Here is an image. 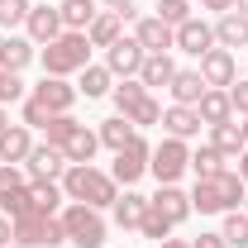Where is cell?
I'll list each match as a JSON object with an SVG mask.
<instances>
[{
	"mask_svg": "<svg viewBox=\"0 0 248 248\" xmlns=\"http://www.w3.org/2000/svg\"><path fill=\"white\" fill-rule=\"evenodd\" d=\"M62 191H67V201L91 205V210H110V205L120 201V182H115L110 172L91 167V162H72V167L62 172Z\"/></svg>",
	"mask_w": 248,
	"mask_h": 248,
	"instance_id": "cell-1",
	"label": "cell"
},
{
	"mask_svg": "<svg viewBox=\"0 0 248 248\" xmlns=\"http://www.w3.org/2000/svg\"><path fill=\"white\" fill-rule=\"evenodd\" d=\"M244 177L234 172V167H224L215 177H205V182H196L191 191V210H201V215H229V210H239L244 205Z\"/></svg>",
	"mask_w": 248,
	"mask_h": 248,
	"instance_id": "cell-2",
	"label": "cell"
},
{
	"mask_svg": "<svg viewBox=\"0 0 248 248\" xmlns=\"http://www.w3.org/2000/svg\"><path fill=\"white\" fill-rule=\"evenodd\" d=\"M38 58H43V77H72V72L91 67V38H86V33L62 29L53 43H43Z\"/></svg>",
	"mask_w": 248,
	"mask_h": 248,
	"instance_id": "cell-3",
	"label": "cell"
},
{
	"mask_svg": "<svg viewBox=\"0 0 248 248\" xmlns=\"http://www.w3.org/2000/svg\"><path fill=\"white\" fill-rule=\"evenodd\" d=\"M62 234H67V244L77 248H105V234H110V224H105V215L100 210H91V205H62Z\"/></svg>",
	"mask_w": 248,
	"mask_h": 248,
	"instance_id": "cell-4",
	"label": "cell"
},
{
	"mask_svg": "<svg viewBox=\"0 0 248 248\" xmlns=\"http://www.w3.org/2000/svg\"><path fill=\"white\" fill-rule=\"evenodd\" d=\"M10 224H15V244H19V248H58V244H67L58 215H38V210H29V215L10 219Z\"/></svg>",
	"mask_w": 248,
	"mask_h": 248,
	"instance_id": "cell-5",
	"label": "cell"
},
{
	"mask_svg": "<svg viewBox=\"0 0 248 248\" xmlns=\"http://www.w3.org/2000/svg\"><path fill=\"white\" fill-rule=\"evenodd\" d=\"M148 172L157 177V186H177L182 182V172H191V148H186V139H162L148 157Z\"/></svg>",
	"mask_w": 248,
	"mask_h": 248,
	"instance_id": "cell-6",
	"label": "cell"
},
{
	"mask_svg": "<svg viewBox=\"0 0 248 248\" xmlns=\"http://www.w3.org/2000/svg\"><path fill=\"white\" fill-rule=\"evenodd\" d=\"M24 167H29V182H62V172L72 162H67V153H62L58 143H33L29 157H24Z\"/></svg>",
	"mask_w": 248,
	"mask_h": 248,
	"instance_id": "cell-7",
	"label": "cell"
},
{
	"mask_svg": "<svg viewBox=\"0 0 248 248\" xmlns=\"http://www.w3.org/2000/svg\"><path fill=\"white\" fill-rule=\"evenodd\" d=\"M148 157H153V143H148V139H134L129 148H120V153H115V167H110V177H115L120 186H134L143 172H148Z\"/></svg>",
	"mask_w": 248,
	"mask_h": 248,
	"instance_id": "cell-8",
	"label": "cell"
},
{
	"mask_svg": "<svg viewBox=\"0 0 248 248\" xmlns=\"http://www.w3.org/2000/svg\"><path fill=\"white\" fill-rule=\"evenodd\" d=\"M29 95L43 105V110H48V115H72V105H77V95H81V91H77L67 77H43Z\"/></svg>",
	"mask_w": 248,
	"mask_h": 248,
	"instance_id": "cell-9",
	"label": "cell"
},
{
	"mask_svg": "<svg viewBox=\"0 0 248 248\" xmlns=\"http://www.w3.org/2000/svg\"><path fill=\"white\" fill-rule=\"evenodd\" d=\"M201 77H205V86H219V91H229L234 81H239V62H234V53L229 48H210L205 58H201V67H196Z\"/></svg>",
	"mask_w": 248,
	"mask_h": 248,
	"instance_id": "cell-10",
	"label": "cell"
},
{
	"mask_svg": "<svg viewBox=\"0 0 248 248\" xmlns=\"http://www.w3.org/2000/svg\"><path fill=\"white\" fill-rule=\"evenodd\" d=\"M177 48L182 53H191V58H205L210 48H215V24H205V19H186V24H177Z\"/></svg>",
	"mask_w": 248,
	"mask_h": 248,
	"instance_id": "cell-11",
	"label": "cell"
},
{
	"mask_svg": "<svg viewBox=\"0 0 248 248\" xmlns=\"http://www.w3.org/2000/svg\"><path fill=\"white\" fill-rule=\"evenodd\" d=\"M143 48H139V38H120L115 48H105V67H110V77H139V67H143Z\"/></svg>",
	"mask_w": 248,
	"mask_h": 248,
	"instance_id": "cell-12",
	"label": "cell"
},
{
	"mask_svg": "<svg viewBox=\"0 0 248 248\" xmlns=\"http://www.w3.org/2000/svg\"><path fill=\"white\" fill-rule=\"evenodd\" d=\"M134 38H139V48H143V53H172V48H177V29H172V24H162L157 15L139 19Z\"/></svg>",
	"mask_w": 248,
	"mask_h": 248,
	"instance_id": "cell-13",
	"label": "cell"
},
{
	"mask_svg": "<svg viewBox=\"0 0 248 248\" xmlns=\"http://www.w3.org/2000/svg\"><path fill=\"white\" fill-rule=\"evenodd\" d=\"M24 33H29L38 48H43V43H53V38L62 33V15H58V5H33L29 19H24Z\"/></svg>",
	"mask_w": 248,
	"mask_h": 248,
	"instance_id": "cell-14",
	"label": "cell"
},
{
	"mask_svg": "<svg viewBox=\"0 0 248 248\" xmlns=\"http://www.w3.org/2000/svg\"><path fill=\"white\" fill-rule=\"evenodd\" d=\"M215 48H248V15L239 10H229V15H219L215 19Z\"/></svg>",
	"mask_w": 248,
	"mask_h": 248,
	"instance_id": "cell-15",
	"label": "cell"
},
{
	"mask_svg": "<svg viewBox=\"0 0 248 248\" xmlns=\"http://www.w3.org/2000/svg\"><path fill=\"white\" fill-rule=\"evenodd\" d=\"M148 201H153L172 224H186V219H191V191H182V186H157V196H148Z\"/></svg>",
	"mask_w": 248,
	"mask_h": 248,
	"instance_id": "cell-16",
	"label": "cell"
},
{
	"mask_svg": "<svg viewBox=\"0 0 248 248\" xmlns=\"http://www.w3.org/2000/svg\"><path fill=\"white\" fill-rule=\"evenodd\" d=\"M196 115H201V124H229V120H234V100H229V91L210 86V91L196 100Z\"/></svg>",
	"mask_w": 248,
	"mask_h": 248,
	"instance_id": "cell-17",
	"label": "cell"
},
{
	"mask_svg": "<svg viewBox=\"0 0 248 248\" xmlns=\"http://www.w3.org/2000/svg\"><path fill=\"white\" fill-rule=\"evenodd\" d=\"M33 58H38L33 53V38H19V33H5L0 38V67L5 72H24Z\"/></svg>",
	"mask_w": 248,
	"mask_h": 248,
	"instance_id": "cell-18",
	"label": "cell"
},
{
	"mask_svg": "<svg viewBox=\"0 0 248 248\" xmlns=\"http://www.w3.org/2000/svg\"><path fill=\"white\" fill-rule=\"evenodd\" d=\"M58 148L67 153V162H91L95 148H100V134H95V129H86V124H77V129L62 139Z\"/></svg>",
	"mask_w": 248,
	"mask_h": 248,
	"instance_id": "cell-19",
	"label": "cell"
},
{
	"mask_svg": "<svg viewBox=\"0 0 248 248\" xmlns=\"http://www.w3.org/2000/svg\"><path fill=\"white\" fill-rule=\"evenodd\" d=\"M162 129H167L172 139H191V134H201V115H196V105H167V110H162Z\"/></svg>",
	"mask_w": 248,
	"mask_h": 248,
	"instance_id": "cell-20",
	"label": "cell"
},
{
	"mask_svg": "<svg viewBox=\"0 0 248 248\" xmlns=\"http://www.w3.org/2000/svg\"><path fill=\"white\" fill-rule=\"evenodd\" d=\"M29 148H33V139H29V124H10V129L0 134V162H19V167H24Z\"/></svg>",
	"mask_w": 248,
	"mask_h": 248,
	"instance_id": "cell-21",
	"label": "cell"
},
{
	"mask_svg": "<svg viewBox=\"0 0 248 248\" xmlns=\"http://www.w3.org/2000/svg\"><path fill=\"white\" fill-rule=\"evenodd\" d=\"M58 15H62V29H72V33H86L95 24V0H62L58 5Z\"/></svg>",
	"mask_w": 248,
	"mask_h": 248,
	"instance_id": "cell-22",
	"label": "cell"
},
{
	"mask_svg": "<svg viewBox=\"0 0 248 248\" xmlns=\"http://www.w3.org/2000/svg\"><path fill=\"white\" fill-rule=\"evenodd\" d=\"M210 148H215L224 162H239V153H244V134H239V124H210Z\"/></svg>",
	"mask_w": 248,
	"mask_h": 248,
	"instance_id": "cell-23",
	"label": "cell"
},
{
	"mask_svg": "<svg viewBox=\"0 0 248 248\" xmlns=\"http://www.w3.org/2000/svg\"><path fill=\"white\" fill-rule=\"evenodd\" d=\"M167 91H172V105H196L210 86H205V77H201V72H182V67H177V77H172V86H167Z\"/></svg>",
	"mask_w": 248,
	"mask_h": 248,
	"instance_id": "cell-24",
	"label": "cell"
},
{
	"mask_svg": "<svg viewBox=\"0 0 248 248\" xmlns=\"http://www.w3.org/2000/svg\"><path fill=\"white\" fill-rule=\"evenodd\" d=\"M86 38H91V48H115V43L124 38V19H120V15H110V10H100L95 24L86 29Z\"/></svg>",
	"mask_w": 248,
	"mask_h": 248,
	"instance_id": "cell-25",
	"label": "cell"
},
{
	"mask_svg": "<svg viewBox=\"0 0 248 248\" xmlns=\"http://www.w3.org/2000/svg\"><path fill=\"white\" fill-rule=\"evenodd\" d=\"M62 201H67L62 182H29V205L38 210V215H58Z\"/></svg>",
	"mask_w": 248,
	"mask_h": 248,
	"instance_id": "cell-26",
	"label": "cell"
},
{
	"mask_svg": "<svg viewBox=\"0 0 248 248\" xmlns=\"http://www.w3.org/2000/svg\"><path fill=\"white\" fill-rule=\"evenodd\" d=\"M172 77H177V62L167 58V53H148L143 67H139V81L143 86H172Z\"/></svg>",
	"mask_w": 248,
	"mask_h": 248,
	"instance_id": "cell-27",
	"label": "cell"
},
{
	"mask_svg": "<svg viewBox=\"0 0 248 248\" xmlns=\"http://www.w3.org/2000/svg\"><path fill=\"white\" fill-rule=\"evenodd\" d=\"M110 210H115V224H120V229H139V224H143V210H148V196H139V191H124Z\"/></svg>",
	"mask_w": 248,
	"mask_h": 248,
	"instance_id": "cell-28",
	"label": "cell"
},
{
	"mask_svg": "<svg viewBox=\"0 0 248 248\" xmlns=\"http://www.w3.org/2000/svg\"><path fill=\"white\" fill-rule=\"evenodd\" d=\"M95 134H100V143H105L110 153H120V148H129V143L139 139V129H134V124L124 120V115H115V120H105L100 129H95Z\"/></svg>",
	"mask_w": 248,
	"mask_h": 248,
	"instance_id": "cell-29",
	"label": "cell"
},
{
	"mask_svg": "<svg viewBox=\"0 0 248 248\" xmlns=\"http://www.w3.org/2000/svg\"><path fill=\"white\" fill-rule=\"evenodd\" d=\"M110 81H115V77H110V67H105V62H100V67H81V81H77V91L86 95V100H95V95H110L115 91V86H110Z\"/></svg>",
	"mask_w": 248,
	"mask_h": 248,
	"instance_id": "cell-30",
	"label": "cell"
},
{
	"mask_svg": "<svg viewBox=\"0 0 248 248\" xmlns=\"http://www.w3.org/2000/svg\"><path fill=\"white\" fill-rule=\"evenodd\" d=\"M224 167H229V162H224V157H219L215 148H210V143L191 153V172H196V182H205V177H215V172H224Z\"/></svg>",
	"mask_w": 248,
	"mask_h": 248,
	"instance_id": "cell-31",
	"label": "cell"
},
{
	"mask_svg": "<svg viewBox=\"0 0 248 248\" xmlns=\"http://www.w3.org/2000/svg\"><path fill=\"white\" fill-rule=\"evenodd\" d=\"M172 229H177V224H172V219H167V215H162V210L153 205V201H148V210H143V224H139V234H143V239H157V244H162V239H167Z\"/></svg>",
	"mask_w": 248,
	"mask_h": 248,
	"instance_id": "cell-32",
	"label": "cell"
},
{
	"mask_svg": "<svg viewBox=\"0 0 248 248\" xmlns=\"http://www.w3.org/2000/svg\"><path fill=\"white\" fill-rule=\"evenodd\" d=\"M115 105H120V115H129V110H134V105H139V100H143V95H148V86H143V81H139V77H124L120 86H115Z\"/></svg>",
	"mask_w": 248,
	"mask_h": 248,
	"instance_id": "cell-33",
	"label": "cell"
},
{
	"mask_svg": "<svg viewBox=\"0 0 248 248\" xmlns=\"http://www.w3.org/2000/svg\"><path fill=\"white\" fill-rule=\"evenodd\" d=\"M219 234H224L229 248H248V215H244V210H229L224 224H219Z\"/></svg>",
	"mask_w": 248,
	"mask_h": 248,
	"instance_id": "cell-34",
	"label": "cell"
},
{
	"mask_svg": "<svg viewBox=\"0 0 248 248\" xmlns=\"http://www.w3.org/2000/svg\"><path fill=\"white\" fill-rule=\"evenodd\" d=\"M24 186H29V177L19 172V162H0V205H5L10 196H19Z\"/></svg>",
	"mask_w": 248,
	"mask_h": 248,
	"instance_id": "cell-35",
	"label": "cell"
},
{
	"mask_svg": "<svg viewBox=\"0 0 248 248\" xmlns=\"http://www.w3.org/2000/svg\"><path fill=\"white\" fill-rule=\"evenodd\" d=\"M124 120L134 124V129H143V124H162V105H157L153 95H143V100H139V105H134Z\"/></svg>",
	"mask_w": 248,
	"mask_h": 248,
	"instance_id": "cell-36",
	"label": "cell"
},
{
	"mask_svg": "<svg viewBox=\"0 0 248 248\" xmlns=\"http://www.w3.org/2000/svg\"><path fill=\"white\" fill-rule=\"evenodd\" d=\"M29 10H33L29 0H0V29L10 33L15 24H24V19H29Z\"/></svg>",
	"mask_w": 248,
	"mask_h": 248,
	"instance_id": "cell-37",
	"label": "cell"
},
{
	"mask_svg": "<svg viewBox=\"0 0 248 248\" xmlns=\"http://www.w3.org/2000/svg\"><path fill=\"white\" fill-rule=\"evenodd\" d=\"M157 19L172 24V29L186 24V19H191V0H157Z\"/></svg>",
	"mask_w": 248,
	"mask_h": 248,
	"instance_id": "cell-38",
	"label": "cell"
},
{
	"mask_svg": "<svg viewBox=\"0 0 248 248\" xmlns=\"http://www.w3.org/2000/svg\"><path fill=\"white\" fill-rule=\"evenodd\" d=\"M10 100H24V81H19V72L0 67V105H10Z\"/></svg>",
	"mask_w": 248,
	"mask_h": 248,
	"instance_id": "cell-39",
	"label": "cell"
},
{
	"mask_svg": "<svg viewBox=\"0 0 248 248\" xmlns=\"http://www.w3.org/2000/svg\"><path fill=\"white\" fill-rule=\"evenodd\" d=\"M48 120H53V115H48L33 95H24V120H19V124H29V129H48Z\"/></svg>",
	"mask_w": 248,
	"mask_h": 248,
	"instance_id": "cell-40",
	"label": "cell"
},
{
	"mask_svg": "<svg viewBox=\"0 0 248 248\" xmlns=\"http://www.w3.org/2000/svg\"><path fill=\"white\" fill-rule=\"evenodd\" d=\"M72 129H77V120H72V115H53V120H48V143H62Z\"/></svg>",
	"mask_w": 248,
	"mask_h": 248,
	"instance_id": "cell-41",
	"label": "cell"
},
{
	"mask_svg": "<svg viewBox=\"0 0 248 248\" xmlns=\"http://www.w3.org/2000/svg\"><path fill=\"white\" fill-rule=\"evenodd\" d=\"M229 100H234V115H248V81H234L229 86Z\"/></svg>",
	"mask_w": 248,
	"mask_h": 248,
	"instance_id": "cell-42",
	"label": "cell"
},
{
	"mask_svg": "<svg viewBox=\"0 0 248 248\" xmlns=\"http://www.w3.org/2000/svg\"><path fill=\"white\" fill-rule=\"evenodd\" d=\"M191 248H229V244H224V234H219V229H210V234L191 239Z\"/></svg>",
	"mask_w": 248,
	"mask_h": 248,
	"instance_id": "cell-43",
	"label": "cell"
},
{
	"mask_svg": "<svg viewBox=\"0 0 248 248\" xmlns=\"http://www.w3.org/2000/svg\"><path fill=\"white\" fill-rule=\"evenodd\" d=\"M100 5H105L110 15H120V19H129V15H134V0H100Z\"/></svg>",
	"mask_w": 248,
	"mask_h": 248,
	"instance_id": "cell-44",
	"label": "cell"
},
{
	"mask_svg": "<svg viewBox=\"0 0 248 248\" xmlns=\"http://www.w3.org/2000/svg\"><path fill=\"white\" fill-rule=\"evenodd\" d=\"M15 244V224H10V215H0V248Z\"/></svg>",
	"mask_w": 248,
	"mask_h": 248,
	"instance_id": "cell-45",
	"label": "cell"
},
{
	"mask_svg": "<svg viewBox=\"0 0 248 248\" xmlns=\"http://www.w3.org/2000/svg\"><path fill=\"white\" fill-rule=\"evenodd\" d=\"M201 5H205V10H215V15H229V10H234V0H201Z\"/></svg>",
	"mask_w": 248,
	"mask_h": 248,
	"instance_id": "cell-46",
	"label": "cell"
},
{
	"mask_svg": "<svg viewBox=\"0 0 248 248\" xmlns=\"http://www.w3.org/2000/svg\"><path fill=\"white\" fill-rule=\"evenodd\" d=\"M234 172H239V177H244V186H248V148L239 153V167H234Z\"/></svg>",
	"mask_w": 248,
	"mask_h": 248,
	"instance_id": "cell-47",
	"label": "cell"
},
{
	"mask_svg": "<svg viewBox=\"0 0 248 248\" xmlns=\"http://www.w3.org/2000/svg\"><path fill=\"white\" fill-rule=\"evenodd\" d=\"M157 248H191V244H186V239H162Z\"/></svg>",
	"mask_w": 248,
	"mask_h": 248,
	"instance_id": "cell-48",
	"label": "cell"
},
{
	"mask_svg": "<svg viewBox=\"0 0 248 248\" xmlns=\"http://www.w3.org/2000/svg\"><path fill=\"white\" fill-rule=\"evenodd\" d=\"M5 129H10V115H5V105H0V134H5Z\"/></svg>",
	"mask_w": 248,
	"mask_h": 248,
	"instance_id": "cell-49",
	"label": "cell"
},
{
	"mask_svg": "<svg viewBox=\"0 0 248 248\" xmlns=\"http://www.w3.org/2000/svg\"><path fill=\"white\" fill-rule=\"evenodd\" d=\"M239 134H244V148H248V115H244V124H239Z\"/></svg>",
	"mask_w": 248,
	"mask_h": 248,
	"instance_id": "cell-50",
	"label": "cell"
},
{
	"mask_svg": "<svg viewBox=\"0 0 248 248\" xmlns=\"http://www.w3.org/2000/svg\"><path fill=\"white\" fill-rule=\"evenodd\" d=\"M234 10H239V15H248V0H234Z\"/></svg>",
	"mask_w": 248,
	"mask_h": 248,
	"instance_id": "cell-51",
	"label": "cell"
},
{
	"mask_svg": "<svg viewBox=\"0 0 248 248\" xmlns=\"http://www.w3.org/2000/svg\"><path fill=\"white\" fill-rule=\"evenodd\" d=\"M244 215H248V191H244Z\"/></svg>",
	"mask_w": 248,
	"mask_h": 248,
	"instance_id": "cell-52",
	"label": "cell"
}]
</instances>
